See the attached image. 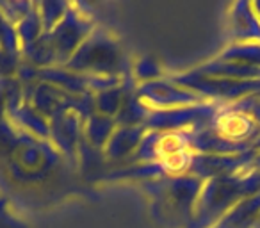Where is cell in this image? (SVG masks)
Segmentation results:
<instances>
[{"label": "cell", "mask_w": 260, "mask_h": 228, "mask_svg": "<svg viewBox=\"0 0 260 228\" xmlns=\"http://www.w3.org/2000/svg\"><path fill=\"white\" fill-rule=\"evenodd\" d=\"M221 128L223 131H228V134H242L246 128V123L244 120H241V118H235V116H228L224 121H221Z\"/></svg>", "instance_id": "1"}]
</instances>
